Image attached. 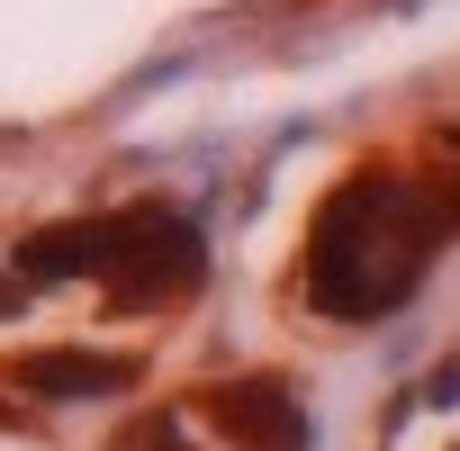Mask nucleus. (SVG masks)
I'll return each mask as SVG.
<instances>
[{"label":"nucleus","instance_id":"f257e3e1","mask_svg":"<svg viewBox=\"0 0 460 451\" xmlns=\"http://www.w3.org/2000/svg\"><path fill=\"white\" fill-rule=\"evenodd\" d=\"M424 253H433V217H415L397 181H361L316 226V298L334 316H379L406 298Z\"/></svg>","mask_w":460,"mask_h":451}]
</instances>
